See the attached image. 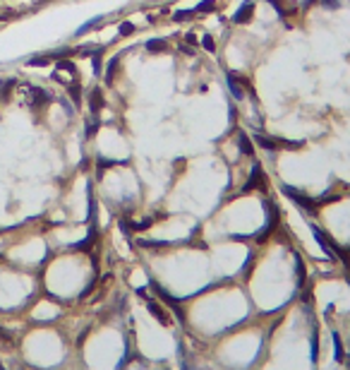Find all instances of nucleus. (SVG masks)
Listing matches in <instances>:
<instances>
[{
    "label": "nucleus",
    "instance_id": "nucleus-18",
    "mask_svg": "<svg viewBox=\"0 0 350 370\" xmlns=\"http://www.w3.org/2000/svg\"><path fill=\"white\" fill-rule=\"evenodd\" d=\"M135 31H137V27L132 24V22H127V19L118 24V34H120V36H132Z\"/></svg>",
    "mask_w": 350,
    "mask_h": 370
},
{
    "label": "nucleus",
    "instance_id": "nucleus-15",
    "mask_svg": "<svg viewBox=\"0 0 350 370\" xmlns=\"http://www.w3.org/2000/svg\"><path fill=\"white\" fill-rule=\"evenodd\" d=\"M110 166H118V161H113V159H103V156H98V159H96V176L101 178V176H103V171H108Z\"/></svg>",
    "mask_w": 350,
    "mask_h": 370
},
{
    "label": "nucleus",
    "instance_id": "nucleus-22",
    "mask_svg": "<svg viewBox=\"0 0 350 370\" xmlns=\"http://www.w3.org/2000/svg\"><path fill=\"white\" fill-rule=\"evenodd\" d=\"M177 53L194 55V46H189V43H177Z\"/></svg>",
    "mask_w": 350,
    "mask_h": 370
},
{
    "label": "nucleus",
    "instance_id": "nucleus-6",
    "mask_svg": "<svg viewBox=\"0 0 350 370\" xmlns=\"http://www.w3.org/2000/svg\"><path fill=\"white\" fill-rule=\"evenodd\" d=\"M118 68H120V55H113V58L108 60L106 72H103V82H106V87H113V84H115V77H118Z\"/></svg>",
    "mask_w": 350,
    "mask_h": 370
},
{
    "label": "nucleus",
    "instance_id": "nucleus-17",
    "mask_svg": "<svg viewBox=\"0 0 350 370\" xmlns=\"http://www.w3.org/2000/svg\"><path fill=\"white\" fill-rule=\"evenodd\" d=\"M194 14H197L194 10H175V12H173V22H189Z\"/></svg>",
    "mask_w": 350,
    "mask_h": 370
},
{
    "label": "nucleus",
    "instance_id": "nucleus-26",
    "mask_svg": "<svg viewBox=\"0 0 350 370\" xmlns=\"http://www.w3.org/2000/svg\"><path fill=\"white\" fill-rule=\"evenodd\" d=\"M0 370H5V368H2V363H0Z\"/></svg>",
    "mask_w": 350,
    "mask_h": 370
},
{
    "label": "nucleus",
    "instance_id": "nucleus-25",
    "mask_svg": "<svg viewBox=\"0 0 350 370\" xmlns=\"http://www.w3.org/2000/svg\"><path fill=\"white\" fill-rule=\"evenodd\" d=\"M132 370H147V368H144L142 363H137V366H135V368H132Z\"/></svg>",
    "mask_w": 350,
    "mask_h": 370
},
{
    "label": "nucleus",
    "instance_id": "nucleus-24",
    "mask_svg": "<svg viewBox=\"0 0 350 370\" xmlns=\"http://www.w3.org/2000/svg\"><path fill=\"white\" fill-rule=\"evenodd\" d=\"M314 2H317V0H305V2H302V7H305V10H307V7H312V5H314Z\"/></svg>",
    "mask_w": 350,
    "mask_h": 370
},
{
    "label": "nucleus",
    "instance_id": "nucleus-9",
    "mask_svg": "<svg viewBox=\"0 0 350 370\" xmlns=\"http://www.w3.org/2000/svg\"><path fill=\"white\" fill-rule=\"evenodd\" d=\"M110 17H103V14H98V17H94V19H89V22H84L77 31H75V36H84V34H89L91 29H96V27H101V24H106Z\"/></svg>",
    "mask_w": 350,
    "mask_h": 370
},
{
    "label": "nucleus",
    "instance_id": "nucleus-12",
    "mask_svg": "<svg viewBox=\"0 0 350 370\" xmlns=\"http://www.w3.org/2000/svg\"><path fill=\"white\" fill-rule=\"evenodd\" d=\"M29 68H46V65H51L53 60H51V55L48 53H41V55H31V58H27L24 60Z\"/></svg>",
    "mask_w": 350,
    "mask_h": 370
},
{
    "label": "nucleus",
    "instance_id": "nucleus-27",
    "mask_svg": "<svg viewBox=\"0 0 350 370\" xmlns=\"http://www.w3.org/2000/svg\"><path fill=\"white\" fill-rule=\"evenodd\" d=\"M0 260H2V255H0Z\"/></svg>",
    "mask_w": 350,
    "mask_h": 370
},
{
    "label": "nucleus",
    "instance_id": "nucleus-2",
    "mask_svg": "<svg viewBox=\"0 0 350 370\" xmlns=\"http://www.w3.org/2000/svg\"><path fill=\"white\" fill-rule=\"evenodd\" d=\"M283 192H285V195H288V197H290V200H293V202H295L302 212H310V214H312V212H317V209H319V200L302 195V192L297 190V188H293V185H283Z\"/></svg>",
    "mask_w": 350,
    "mask_h": 370
},
{
    "label": "nucleus",
    "instance_id": "nucleus-1",
    "mask_svg": "<svg viewBox=\"0 0 350 370\" xmlns=\"http://www.w3.org/2000/svg\"><path fill=\"white\" fill-rule=\"evenodd\" d=\"M255 147L266 151H278V149H300L305 147V142H293V139H281V137H271V135H264V132H255Z\"/></svg>",
    "mask_w": 350,
    "mask_h": 370
},
{
    "label": "nucleus",
    "instance_id": "nucleus-13",
    "mask_svg": "<svg viewBox=\"0 0 350 370\" xmlns=\"http://www.w3.org/2000/svg\"><path fill=\"white\" fill-rule=\"evenodd\" d=\"M144 48H147L149 53H166L168 51V41H163V39H149L144 43Z\"/></svg>",
    "mask_w": 350,
    "mask_h": 370
},
{
    "label": "nucleus",
    "instance_id": "nucleus-8",
    "mask_svg": "<svg viewBox=\"0 0 350 370\" xmlns=\"http://www.w3.org/2000/svg\"><path fill=\"white\" fill-rule=\"evenodd\" d=\"M226 82H228V89H230V94H233V99L243 101L245 96H247L243 89V84L238 82V75H235V72H228V75H226Z\"/></svg>",
    "mask_w": 350,
    "mask_h": 370
},
{
    "label": "nucleus",
    "instance_id": "nucleus-14",
    "mask_svg": "<svg viewBox=\"0 0 350 370\" xmlns=\"http://www.w3.org/2000/svg\"><path fill=\"white\" fill-rule=\"evenodd\" d=\"M216 7H218V0H202V2H197L194 12L197 14H209V12H214Z\"/></svg>",
    "mask_w": 350,
    "mask_h": 370
},
{
    "label": "nucleus",
    "instance_id": "nucleus-3",
    "mask_svg": "<svg viewBox=\"0 0 350 370\" xmlns=\"http://www.w3.org/2000/svg\"><path fill=\"white\" fill-rule=\"evenodd\" d=\"M245 192H250V190H262V192H266L269 190V180H266V176H264V168L259 164L252 166V171H250V178H247V183H245Z\"/></svg>",
    "mask_w": 350,
    "mask_h": 370
},
{
    "label": "nucleus",
    "instance_id": "nucleus-5",
    "mask_svg": "<svg viewBox=\"0 0 350 370\" xmlns=\"http://www.w3.org/2000/svg\"><path fill=\"white\" fill-rule=\"evenodd\" d=\"M87 101H89V111H91V116H98L101 111H103V89L101 87H94L91 92H89V96H87Z\"/></svg>",
    "mask_w": 350,
    "mask_h": 370
},
{
    "label": "nucleus",
    "instance_id": "nucleus-20",
    "mask_svg": "<svg viewBox=\"0 0 350 370\" xmlns=\"http://www.w3.org/2000/svg\"><path fill=\"white\" fill-rule=\"evenodd\" d=\"M98 125H101L98 121H91V123L87 125V135H84V137H87V139H89V137H94L96 132H98Z\"/></svg>",
    "mask_w": 350,
    "mask_h": 370
},
{
    "label": "nucleus",
    "instance_id": "nucleus-16",
    "mask_svg": "<svg viewBox=\"0 0 350 370\" xmlns=\"http://www.w3.org/2000/svg\"><path fill=\"white\" fill-rule=\"evenodd\" d=\"M101 55H103V48H96L94 53L89 55L91 58V65H94V75H103L101 72Z\"/></svg>",
    "mask_w": 350,
    "mask_h": 370
},
{
    "label": "nucleus",
    "instance_id": "nucleus-21",
    "mask_svg": "<svg viewBox=\"0 0 350 370\" xmlns=\"http://www.w3.org/2000/svg\"><path fill=\"white\" fill-rule=\"evenodd\" d=\"M185 43H189V46H197V43H199L197 31H185Z\"/></svg>",
    "mask_w": 350,
    "mask_h": 370
},
{
    "label": "nucleus",
    "instance_id": "nucleus-4",
    "mask_svg": "<svg viewBox=\"0 0 350 370\" xmlns=\"http://www.w3.org/2000/svg\"><path fill=\"white\" fill-rule=\"evenodd\" d=\"M252 14H255V2L252 0H245L243 5L235 10V14H233V22L235 24H247L252 19Z\"/></svg>",
    "mask_w": 350,
    "mask_h": 370
},
{
    "label": "nucleus",
    "instance_id": "nucleus-19",
    "mask_svg": "<svg viewBox=\"0 0 350 370\" xmlns=\"http://www.w3.org/2000/svg\"><path fill=\"white\" fill-rule=\"evenodd\" d=\"M202 46L206 48V51H209V53H214V51H216L214 36H211V34H204V36H202Z\"/></svg>",
    "mask_w": 350,
    "mask_h": 370
},
{
    "label": "nucleus",
    "instance_id": "nucleus-11",
    "mask_svg": "<svg viewBox=\"0 0 350 370\" xmlns=\"http://www.w3.org/2000/svg\"><path fill=\"white\" fill-rule=\"evenodd\" d=\"M65 92H68V96L72 99L75 106H82V84L77 82V80H72V82L65 87Z\"/></svg>",
    "mask_w": 350,
    "mask_h": 370
},
{
    "label": "nucleus",
    "instance_id": "nucleus-7",
    "mask_svg": "<svg viewBox=\"0 0 350 370\" xmlns=\"http://www.w3.org/2000/svg\"><path fill=\"white\" fill-rule=\"evenodd\" d=\"M269 5H273L281 17H290V14L297 12V2L295 0H266Z\"/></svg>",
    "mask_w": 350,
    "mask_h": 370
},
{
    "label": "nucleus",
    "instance_id": "nucleus-10",
    "mask_svg": "<svg viewBox=\"0 0 350 370\" xmlns=\"http://www.w3.org/2000/svg\"><path fill=\"white\" fill-rule=\"evenodd\" d=\"M238 144H240V151L245 156H255V142L250 139V135L245 130H238Z\"/></svg>",
    "mask_w": 350,
    "mask_h": 370
},
{
    "label": "nucleus",
    "instance_id": "nucleus-23",
    "mask_svg": "<svg viewBox=\"0 0 350 370\" xmlns=\"http://www.w3.org/2000/svg\"><path fill=\"white\" fill-rule=\"evenodd\" d=\"M326 10H336V7H341V0H319Z\"/></svg>",
    "mask_w": 350,
    "mask_h": 370
}]
</instances>
